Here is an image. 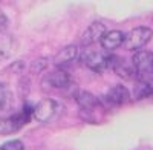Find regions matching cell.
<instances>
[{
	"label": "cell",
	"mask_w": 153,
	"mask_h": 150,
	"mask_svg": "<svg viewBox=\"0 0 153 150\" xmlns=\"http://www.w3.org/2000/svg\"><path fill=\"white\" fill-rule=\"evenodd\" d=\"M124 39H126V34H123L121 31H107L104 34V37L101 39V48L104 51L110 52V51H115L118 49L120 46L124 45Z\"/></svg>",
	"instance_id": "cell-12"
},
{
	"label": "cell",
	"mask_w": 153,
	"mask_h": 150,
	"mask_svg": "<svg viewBox=\"0 0 153 150\" xmlns=\"http://www.w3.org/2000/svg\"><path fill=\"white\" fill-rule=\"evenodd\" d=\"M103 100H104V103L110 106H121L130 100V92L123 84H117L103 97Z\"/></svg>",
	"instance_id": "cell-9"
},
{
	"label": "cell",
	"mask_w": 153,
	"mask_h": 150,
	"mask_svg": "<svg viewBox=\"0 0 153 150\" xmlns=\"http://www.w3.org/2000/svg\"><path fill=\"white\" fill-rule=\"evenodd\" d=\"M112 58H113V54L104 51L103 48H95V46L84 48L83 52L80 54L81 63L95 72H103L106 69H110Z\"/></svg>",
	"instance_id": "cell-3"
},
{
	"label": "cell",
	"mask_w": 153,
	"mask_h": 150,
	"mask_svg": "<svg viewBox=\"0 0 153 150\" xmlns=\"http://www.w3.org/2000/svg\"><path fill=\"white\" fill-rule=\"evenodd\" d=\"M0 150H25V146L20 140H11L0 146Z\"/></svg>",
	"instance_id": "cell-14"
},
{
	"label": "cell",
	"mask_w": 153,
	"mask_h": 150,
	"mask_svg": "<svg viewBox=\"0 0 153 150\" xmlns=\"http://www.w3.org/2000/svg\"><path fill=\"white\" fill-rule=\"evenodd\" d=\"M110 69H113V72L117 74V75H120L121 78H126V80L136 78V71H135L133 63H127L126 60L118 58V57H115V55L112 58Z\"/></svg>",
	"instance_id": "cell-11"
},
{
	"label": "cell",
	"mask_w": 153,
	"mask_h": 150,
	"mask_svg": "<svg viewBox=\"0 0 153 150\" xmlns=\"http://www.w3.org/2000/svg\"><path fill=\"white\" fill-rule=\"evenodd\" d=\"M17 49H19V42L16 40V37H12L6 32L0 34V63L11 58L17 52Z\"/></svg>",
	"instance_id": "cell-10"
},
{
	"label": "cell",
	"mask_w": 153,
	"mask_h": 150,
	"mask_svg": "<svg viewBox=\"0 0 153 150\" xmlns=\"http://www.w3.org/2000/svg\"><path fill=\"white\" fill-rule=\"evenodd\" d=\"M78 57H80L78 48H76L75 45H71V46L63 48L61 51L57 54V57L54 58V65H55V66H58V68L68 66V65H71V63H72V61H75Z\"/></svg>",
	"instance_id": "cell-13"
},
{
	"label": "cell",
	"mask_w": 153,
	"mask_h": 150,
	"mask_svg": "<svg viewBox=\"0 0 153 150\" xmlns=\"http://www.w3.org/2000/svg\"><path fill=\"white\" fill-rule=\"evenodd\" d=\"M6 28H8V17L0 11V34H5Z\"/></svg>",
	"instance_id": "cell-16"
},
{
	"label": "cell",
	"mask_w": 153,
	"mask_h": 150,
	"mask_svg": "<svg viewBox=\"0 0 153 150\" xmlns=\"http://www.w3.org/2000/svg\"><path fill=\"white\" fill-rule=\"evenodd\" d=\"M143 150H146V149H143Z\"/></svg>",
	"instance_id": "cell-17"
},
{
	"label": "cell",
	"mask_w": 153,
	"mask_h": 150,
	"mask_svg": "<svg viewBox=\"0 0 153 150\" xmlns=\"http://www.w3.org/2000/svg\"><path fill=\"white\" fill-rule=\"evenodd\" d=\"M14 107L16 100L11 87L5 83H0V118H9L16 115L17 112H14Z\"/></svg>",
	"instance_id": "cell-7"
},
{
	"label": "cell",
	"mask_w": 153,
	"mask_h": 150,
	"mask_svg": "<svg viewBox=\"0 0 153 150\" xmlns=\"http://www.w3.org/2000/svg\"><path fill=\"white\" fill-rule=\"evenodd\" d=\"M58 103L52 98H43L40 103H37L34 107V117L38 123H48L51 121L58 112Z\"/></svg>",
	"instance_id": "cell-6"
},
{
	"label": "cell",
	"mask_w": 153,
	"mask_h": 150,
	"mask_svg": "<svg viewBox=\"0 0 153 150\" xmlns=\"http://www.w3.org/2000/svg\"><path fill=\"white\" fill-rule=\"evenodd\" d=\"M132 63L136 71V84L133 97L135 100H141L153 94V52L139 51L133 55Z\"/></svg>",
	"instance_id": "cell-1"
},
{
	"label": "cell",
	"mask_w": 153,
	"mask_h": 150,
	"mask_svg": "<svg viewBox=\"0 0 153 150\" xmlns=\"http://www.w3.org/2000/svg\"><path fill=\"white\" fill-rule=\"evenodd\" d=\"M75 101L78 103L80 107V115L84 121L89 123H98V117L104 115V109H103V103L100 100L86 91H78L75 94Z\"/></svg>",
	"instance_id": "cell-2"
},
{
	"label": "cell",
	"mask_w": 153,
	"mask_h": 150,
	"mask_svg": "<svg viewBox=\"0 0 153 150\" xmlns=\"http://www.w3.org/2000/svg\"><path fill=\"white\" fill-rule=\"evenodd\" d=\"M46 65H48V61H46L45 58L37 60V61H34L32 66H31V72H32V74H40L42 71L46 69Z\"/></svg>",
	"instance_id": "cell-15"
},
{
	"label": "cell",
	"mask_w": 153,
	"mask_h": 150,
	"mask_svg": "<svg viewBox=\"0 0 153 150\" xmlns=\"http://www.w3.org/2000/svg\"><path fill=\"white\" fill-rule=\"evenodd\" d=\"M74 86L71 75L61 68H57L45 75L42 80V89L43 91H58V92H66L68 89Z\"/></svg>",
	"instance_id": "cell-4"
},
{
	"label": "cell",
	"mask_w": 153,
	"mask_h": 150,
	"mask_svg": "<svg viewBox=\"0 0 153 150\" xmlns=\"http://www.w3.org/2000/svg\"><path fill=\"white\" fill-rule=\"evenodd\" d=\"M152 35H153V31L149 26H138L126 34L123 46L127 51H138V49H141L144 45H147L152 40Z\"/></svg>",
	"instance_id": "cell-5"
},
{
	"label": "cell",
	"mask_w": 153,
	"mask_h": 150,
	"mask_svg": "<svg viewBox=\"0 0 153 150\" xmlns=\"http://www.w3.org/2000/svg\"><path fill=\"white\" fill-rule=\"evenodd\" d=\"M106 32H107V31H106L104 25L100 23V22H95V23H92L91 26L86 29V32L83 34L81 42H83V45H84L86 48H87V46H95L97 43H101V39L104 37Z\"/></svg>",
	"instance_id": "cell-8"
}]
</instances>
